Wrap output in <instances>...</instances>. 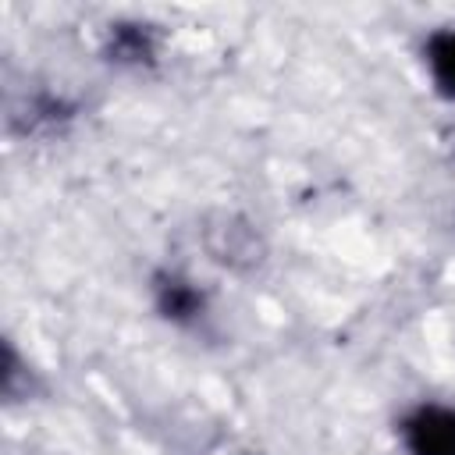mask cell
<instances>
[{
  "label": "cell",
  "mask_w": 455,
  "mask_h": 455,
  "mask_svg": "<svg viewBox=\"0 0 455 455\" xmlns=\"http://www.w3.org/2000/svg\"><path fill=\"white\" fill-rule=\"evenodd\" d=\"M405 441L412 455H455V412L451 409H419L405 423Z\"/></svg>",
  "instance_id": "1"
},
{
  "label": "cell",
  "mask_w": 455,
  "mask_h": 455,
  "mask_svg": "<svg viewBox=\"0 0 455 455\" xmlns=\"http://www.w3.org/2000/svg\"><path fill=\"white\" fill-rule=\"evenodd\" d=\"M192 306H196V295H192L188 288H181V284H164V309H167V313L181 316V313H192Z\"/></svg>",
  "instance_id": "3"
},
{
  "label": "cell",
  "mask_w": 455,
  "mask_h": 455,
  "mask_svg": "<svg viewBox=\"0 0 455 455\" xmlns=\"http://www.w3.org/2000/svg\"><path fill=\"white\" fill-rule=\"evenodd\" d=\"M430 68H434V78L444 92L455 96V28L451 32H437L430 39Z\"/></svg>",
  "instance_id": "2"
}]
</instances>
